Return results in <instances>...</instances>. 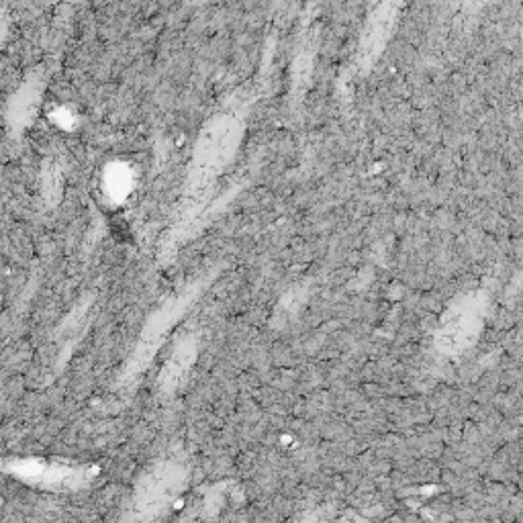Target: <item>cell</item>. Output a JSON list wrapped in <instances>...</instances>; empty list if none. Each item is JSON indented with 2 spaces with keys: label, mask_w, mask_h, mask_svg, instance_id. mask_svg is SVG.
<instances>
[{
  "label": "cell",
  "mask_w": 523,
  "mask_h": 523,
  "mask_svg": "<svg viewBox=\"0 0 523 523\" xmlns=\"http://www.w3.org/2000/svg\"><path fill=\"white\" fill-rule=\"evenodd\" d=\"M233 146V129L225 123L211 127L201 144L199 152V170L201 174H211L219 166H223L229 150Z\"/></svg>",
  "instance_id": "cell-1"
}]
</instances>
